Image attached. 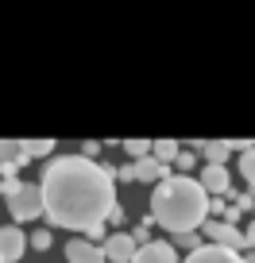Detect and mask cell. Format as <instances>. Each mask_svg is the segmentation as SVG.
Listing matches in <instances>:
<instances>
[{
  "label": "cell",
  "instance_id": "cell-1",
  "mask_svg": "<svg viewBox=\"0 0 255 263\" xmlns=\"http://www.w3.org/2000/svg\"><path fill=\"white\" fill-rule=\"evenodd\" d=\"M39 190H43V213L58 229L101 236L105 217L116 213V182L89 155L50 159Z\"/></svg>",
  "mask_w": 255,
  "mask_h": 263
},
{
  "label": "cell",
  "instance_id": "cell-2",
  "mask_svg": "<svg viewBox=\"0 0 255 263\" xmlns=\"http://www.w3.org/2000/svg\"><path fill=\"white\" fill-rule=\"evenodd\" d=\"M151 217L163 224L174 236H186V232L201 229L209 217V194L198 178L189 174H174V178H163L151 194Z\"/></svg>",
  "mask_w": 255,
  "mask_h": 263
},
{
  "label": "cell",
  "instance_id": "cell-3",
  "mask_svg": "<svg viewBox=\"0 0 255 263\" xmlns=\"http://www.w3.org/2000/svg\"><path fill=\"white\" fill-rule=\"evenodd\" d=\"M4 197H8V213L16 221H31V217L43 213V190L35 182H16L8 178L4 182Z\"/></svg>",
  "mask_w": 255,
  "mask_h": 263
},
{
  "label": "cell",
  "instance_id": "cell-4",
  "mask_svg": "<svg viewBox=\"0 0 255 263\" xmlns=\"http://www.w3.org/2000/svg\"><path fill=\"white\" fill-rule=\"evenodd\" d=\"M205 236H209V244L228 248V252H240V248H247L244 232H240L236 224H228V221H205Z\"/></svg>",
  "mask_w": 255,
  "mask_h": 263
},
{
  "label": "cell",
  "instance_id": "cell-5",
  "mask_svg": "<svg viewBox=\"0 0 255 263\" xmlns=\"http://www.w3.org/2000/svg\"><path fill=\"white\" fill-rule=\"evenodd\" d=\"M101 252H105L108 263H132L135 252H140V244H135V236H128V232H112V236L101 244Z\"/></svg>",
  "mask_w": 255,
  "mask_h": 263
},
{
  "label": "cell",
  "instance_id": "cell-6",
  "mask_svg": "<svg viewBox=\"0 0 255 263\" xmlns=\"http://www.w3.org/2000/svg\"><path fill=\"white\" fill-rule=\"evenodd\" d=\"M27 252V236L19 224H4L0 229V263H16Z\"/></svg>",
  "mask_w": 255,
  "mask_h": 263
},
{
  "label": "cell",
  "instance_id": "cell-7",
  "mask_svg": "<svg viewBox=\"0 0 255 263\" xmlns=\"http://www.w3.org/2000/svg\"><path fill=\"white\" fill-rule=\"evenodd\" d=\"M182 263H247L240 252H228V248H217V244H201L186 255Z\"/></svg>",
  "mask_w": 255,
  "mask_h": 263
},
{
  "label": "cell",
  "instance_id": "cell-8",
  "mask_svg": "<svg viewBox=\"0 0 255 263\" xmlns=\"http://www.w3.org/2000/svg\"><path fill=\"white\" fill-rule=\"evenodd\" d=\"M132 263H178V252H174V244H166V240H151V244H140V252H135Z\"/></svg>",
  "mask_w": 255,
  "mask_h": 263
},
{
  "label": "cell",
  "instance_id": "cell-9",
  "mask_svg": "<svg viewBox=\"0 0 255 263\" xmlns=\"http://www.w3.org/2000/svg\"><path fill=\"white\" fill-rule=\"evenodd\" d=\"M66 259L70 263H108L105 252H101L93 240H70L66 244Z\"/></svg>",
  "mask_w": 255,
  "mask_h": 263
},
{
  "label": "cell",
  "instance_id": "cell-10",
  "mask_svg": "<svg viewBox=\"0 0 255 263\" xmlns=\"http://www.w3.org/2000/svg\"><path fill=\"white\" fill-rule=\"evenodd\" d=\"M201 186H205V194H228V171L224 166H217V163H205V171H201Z\"/></svg>",
  "mask_w": 255,
  "mask_h": 263
},
{
  "label": "cell",
  "instance_id": "cell-11",
  "mask_svg": "<svg viewBox=\"0 0 255 263\" xmlns=\"http://www.w3.org/2000/svg\"><path fill=\"white\" fill-rule=\"evenodd\" d=\"M132 171H135V178H140V182H163V178H166V166L159 163L155 155L135 159V163H132Z\"/></svg>",
  "mask_w": 255,
  "mask_h": 263
},
{
  "label": "cell",
  "instance_id": "cell-12",
  "mask_svg": "<svg viewBox=\"0 0 255 263\" xmlns=\"http://www.w3.org/2000/svg\"><path fill=\"white\" fill-rule=\"evenodd\" d=\"M151 155H155L159 163L166 166V163H174V159L182 155V147H178L174 140H155V143H151Z\"/></svg>",
  "mask_w": 255,
  "mask_h": 263
},
{
  "label": "cell",
  "instance_id": "cell-13",
  "mask_svg": "<svg viewBox=\"0 0 255 263\" xmlns=\"http://www.w3.org/2000/svg\"><path fill=\"white\" fill-rule=\"evenodd\" d=\"M54 151V140H27L24 151H19V159H43Z\"/></svg>",
  "mask_w": 255,
  "mask_h": 263
},
{
  "label": "cell",
  "instance_id": "cell-14",
  "mask_svg": "<svg viewBox=\"0 0 255 263\" xmlns=\"http://www.w3.org/2000/svg\"><path fill=\"white\" fill-rule=\"evenodd\" d=\"M232 151V143H224V140H209L205 143V159L209 163H217V166H224V155Z\"/></svg>",
  "mask_w": 255,
  "mask_h": 263
},
{
  "label": "cell",
  "instance_id": "cell-15",
  "mask_svg": "<svg viewBox=\"0 0 255 263\" xmlns=\"http://www.w3.org/2000/svg\"><path fill=\"white\" fill-rule=\"evenodd\" d=\"M240 174H244L247 186L255 190V147H244V155H240Z\"/></svg>",
  "mask_w": 255,
  "mask_h": 263
},
{
  "label": "cell",
  "instance_id": "cell-16",
  "mask_svg": "<svg viewBox=\"0 0 255 263\" xmlns=\"http://www.w3.org/2000/svg\"><path fill=\"white\" fill-rule=\"evenodd\" d=\"M124 151L132 159H143V155H151V140H124Z\"/></svg>",
  "mask_w": 255,
  "mask_h": 263
},
{
  "label": "cell",
  "instance_id": "cell-17",
  "mask_svg": "<svg viewBox=\"0 0 255 263\" xmlns=\"http://www.w3.org/2000/svg\"><path fill=\"white\" fill-rule=\"evenodd\" d=\"M16 151H24V143H16V140H0V163H12V159H19ZM24 163V159H19Z\"/></svg>",
  "mask_w": 255,
  "mask_h": 263
},
{
  "label": "cell",
  "instance_id": "cell-18",
  "mask_svg": "<svg viewBox=\"0 0 255 263\" xmlns=\"http://www.w3.org/2000/svg\"><path fill=\"white\" fill-rule=\"evenodd\" d=\"M31 248H35V252H47V248H50V232H47V229L31 232Z\"/></svg>",
  "mask_w": 255,
  "mask_h": 263
},
{
  "label": "cell",
  "instance_id": "cell-19",
  "mask_svg": "<svg viewBox=\"0 0 255 263\" xmlns=\"http://www.w3.org/2000/svg\"><path fill=\"white\" fill-rule=\"evenodd\" d=\"M174 163H178V166H182V171H189V166H193V155H189V151H182V155H178V159H174Z\"/></svg>",
  "mask_w": 255,
  "mask_h": 263
},
{
  "label": "cell",
  "instance_id": "cell-20",
  "mask_svg": "<svg viewBox=\"0 0 255 263\" xmlns=\"http://www.w3.org/2000/svg\"><path fill=\"white\" fill-rule=\"evenodd\" d=\"M178 244H189V248H201V244H198V236H193V232H186V236H178Z\"/></svg>",
  "mask_w": 255,
  "mask_h": 263
},
{
  "label": "cell",
  "instance_id": "cell-21",
  "mask_svg": "<svg viewBox=\"0 0 255 263\" xmlns=\"http://www.w3.org/2000/svg\"><path fill=\"white\" fill-rule=\"evenodd\" d=\"M244 240H247V248H255V221L247 224V232H244Z\"/></svg>",
  "mask_w": 255,
  "mask_h": 263
},
{
  "label": "cell",
  "instance_id": "cell-22",
  "mask_svg": "<svg viewBox=\"0 0 255 263\" xmlns=\"http://www.w3.org/2000/svg\"><path fill=\"white\" fill-rule=\"evenodd\" d=\"M0 190H4V182H0Z\"/></svg>",
  "mask_w": 255,
  "mask_h": 263
}]
</instances>
